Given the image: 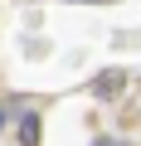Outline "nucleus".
Returning <instances> with one entry per match:
<instances>
[{"mask_svg":"<svg viewBox=\"0 0 141 146\" xmlns=\"http://www.w3.org/2000/svg\"><path fill=\"white\" fill-rule=\"evenodd\" d=\"M20 141H24V146H34V141H39V117H24V131H20Z\"/></svg>","mask_w":141,"mask_h":146,"instance_id":"1","label":"nucleus"}]
</instances>
